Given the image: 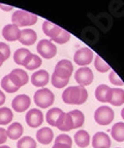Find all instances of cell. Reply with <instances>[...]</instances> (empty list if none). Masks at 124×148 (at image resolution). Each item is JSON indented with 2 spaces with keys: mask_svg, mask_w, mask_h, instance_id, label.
I'll return each mask as SVG.
<instances>
[{
  "mask_svg": "<svg viewBox=\"0 0 124 148\" xmlns=\"http://www.w3.org/2000/svg\"><path fill=\"white\" fill-rule=\"evenodd\" d=\"M88 99V92L84 86H70L62 93V101L67 105H83Z\"/></svg>",
  "mask_w": 124,
  "mask_h": 148,
  "instance_id": "1",
  "label": "cell"
},
{
  "mask_svg": "<svg viewBox=\"0 0 124 148\" xmlns=\"http://www.w3.org/2000/svg\"><path fill=\"white\" fill-rule=\"evenodd\" d=\"M37 22V17L32 12H26V10H18L12 16V23L18 27H25V26H31Z\"/></svg>",
  "mask_w": 124,
  "mask_h": 148,
  "instance_id": "2",
  "label": "cell"
},
{
  "mask_svg": "<svg viewBox=\"0 0 124 148\" xmlns=\"http://www.w3.org/2000/svg\"><path fill=\"white\" fill-rule=\"evenodd\" d=\"M34 103L36 106L40 107L42 109L49 108L50 106H52L54 104L55 96L53 92L48 88H42L38 89L34 93Z\"/></svg>",
  "mask_w": 124,
  "mask_h": 148,
  "instance_id": "3",
  "label": "cell"
},
{
  "mask_svg": "<svg viewBox=\"0 0 124 148\" xmlns=\"http://www.w3.org/2000/svg\"><path fill=\"white\" fill-rule=\"evenodd\" d=\"M115 113L109 106H100L95 110L94 120L99 125H109L114 120Z\"/></svg>",
  "mask_w": 124,
  "mask_h": 148,
  "instance_id": "4",
  "label": "cell"
},
{
  "mask_svg": "<svg viewBox=\"0 0 124 148\" xmlns=\"http://www.w3.org/2000/svg\"><path fill=\"white\" fill-rule=\"evenodd\" d=\"M37 53L46 59H51L57 54V47L49 40H40L37 44Z\"/></svg>",
  "mask_w": 124,
  "mask_h": 148,
  "instance_id": "5",
  "label": "cell"
},
{
  "mask_svg": "<svg viewBox=\"0 0 124 148\" xmlns=\"http://www.w3.org/2000/svg\"><path fill=\"white\" fill-rule=\"evenodd\" d=\"M72 72H74V65H72V62L67 59H62L58 61V63L56 64L53 74L61 78V79L69 80Z\"/></svg>",
  "mask_w": 124,
  "mask_h": 148,
  "instance_id": "6",
  "label": "cell"
},
{
  "mask_svg": "<svg viewBox=\"0 0 124 148\" xmlns=\"http://www.w3.org/2000/svg\"><path fill=\"white\" fill-rule=\"evenodd\" d=\"M74 60L78 65H81V66L88 65L93 60V52L87 47L81 48L74 53Z\"/></svg>",
  "mask_w": 124,
  "mask_h": 148,
  "instance_id": "7",
  "label": "cell"
},
{
  "mask_svg": "<svg viewBox=\"0 0 124 148\" xmlns=\"http://www.w3.org/2000/svg\"><path fill=\"white\" fill-rule=\"evenodd\" d=\"M93 73L89 67H81L74 74V79L80 86H88L93 82Z\"/></svg>",
  "mask_w": 124,
  "mask_h": 148,
  "instance_id": "8",
  "label": "cell"
},
{
  "mask_svg": "<svg viewBox=\"0 0 124 148\" xmlns=\"http://www.w3.org/2000/svg\"><path fill=\"white\" fill-rule=\"evenodd\" d=\"M25 120H26V123L28 124V126L36 128L42 125V123L44 122V115H42V111L38 109H30L26 114Z\"/></svg>",
  "mask_w": 124,
  "mask_h": 148,
  "instance_id": "9",
  "label": "cell"
},
{
  "mask_svg": "<svg viewBox=\"0 0 124 148\" xmlns=\"http://www.w3.org/2000/svg\"><path fill=\"white\" fill-rule=\"evenodd\" d=\"M30 104H31V99L27 94H19L12 99V107L14 111L18 112V113H22L29 109Z\"/></svg>",
  "mask_w": 124,
  "mask_h": 148,
  "instance_id": "10",
  "label": "cell"
},
{
  "mask_svg": "<svg viewBox=\"0 0 124 148\" xmlns=\"http://www.w3.org/2000/svg\"><path fill=\"white\" fill-rule=\"evenodd\" d=\"M113 95V88L106 84H100L95 89V97L100 103H110Z\"/></svg>",
  "mask_w": 124,
  "mask_h": 148,
  "instance_id": "11",
  "label": "cell"
},
{
  "mask_svg": "<svg viewBox=\"0 0 124 148\" xmlns=\"http://www.w3.org/2000/svg\"><path fill=\"white\" fill-rule=\"evenodd\" d=\"M93 148H110L111 147V139L109 135L104 132H97L92 138Z\"/></svg>",
  "mask_w": 124,
  "mask_h": 148,
  "instance_id": "12",
  "label": "cell"
},
{
  "mask_svg": "<svg viewBox=\"0 0 124 148\" xmlns=\"http://www.w3.org/2000/svg\"><path fill=\"white\" fill-rule=\"evenodd\" d=\"M21 34V30L19 29L18 26L14 24H7L5 25L2 29V35L4 40L8 42H16L19 40V37Z\"/></svg>",
  "mask_w": 124,
  "mask_h": 148,
  "instance_id": "13",
  "label": "cell"
},
{
  "mask_svg": "<svg viewBox=\"0 0 124 148\" xmlns=\"http://www.w3.org/2000/svg\"><path fill=\"white\" fill-rule=\"evenodd\" d=\"M50 76L46 69H40L36 73H33L31 76V83L35 87H44L49 83Z\"/></svg>",
  "mask_w": 124,
  "mask_h": 148,
  "instance_id": "14",
  "label": "cell"
},
{
  "mask_svg": "<svg viewBox=\"0 0 124 148\" xmlns=\"http://www.w3.org/2000/svg\"><path fill=\"white\" fill-rule=\"evenodd\" d=\"M56 127L62 132H68L74 130V122H72V118L70 116L69 112L68 113H64L61 115V117L58 120L57 124H56Z\"/></svg>",
  "mask_w": 124,
  "mask_h": 148,
  "instance_id": "15",
  "label": "cell"
},
{
  "mask_svg": "<svg viewBox=\"0 0 124 148\" xmlns=\"http://www.w3.org/2000/svg\"><path fill=\"white\" fill-rule=\"evenodd\" d=\"M31 56H32V53L30 52L29 50L25 49V48H21L14 53V61L19 65L24 66L25 64H27V62L29 61Z\"/></svg>",
  "mask_w": 124,
  "mask_h": 148,
  "instance_id": "16",
  "label": "cell"
},
{
  "mask_svg": "<svg viewBox=\"0 0 124 148\" xmlns=\"http://www.w3.org/2000/svg\"><path fill=\"white\" fill-rule=\"evenodd\" d=\"M37 40L36 32L32 29H24L21 30V34L19 37V42L25 46H31L35 44Z\"/></svg>",
  "mask_w": 124,
  "mask_h": 148,
  "instance_id": "17",
  "label": "cell"
},
{
  "mask_svg": "<svg viewBox=\"0 0 124 148\" xmlns=\"http://www.w3.org/2000/svg\"><path fill=\"white\" fill-rule=\"evenodd\" d=\"M62 30L61 27H59L58 25L54 24V23L50 22V21H44L42 23V31L47 36H49L50 38L54 40L55 37H57L58 34L60 33V31Z\"/></svg>",
  "mask_w": 124,
  "mask_h": 148,
  "instance_id": "18",
  "label": "cell"
},
{
  "mask_svg": "<svg viewBox=\"0 0 124 148\" xmlns=\"http://www.w3.org/2000/svg\"><path fill=\"white\" fill-rule=\"evenodd\" d=\"M36 139L40 144L48 145L54 139V133L50 127H42L36 133Z\"/></svg>",
  "mask_w": 124,
  "mask_h": 148,
  "instance_id": "19",
  "label": "cell"
},
{
  "mask_svg": "<svg viewBox=\"0 0 124 148\" xmlns=\"http://www.w3.org/2000/svg\"><path fill=\"white\" fill-rule=\"evenodd\" d=\"M23 133H24V127L20 122H12L6 130L7 138L12 139V140H18V139L22 138Z\"/></svg>",
  "mask_w": 124,
  "mask_h": 148,
  "instance_id": "20",
  "label": "cell"
},
{
  "mask_svg": "<svg viewBox=\"0 0 124 148\" xmlns=\"http://www.w3.org/2000/svg\"><path fill=\"white\" fill-rule=\"evenodd\" d=\"M74 142L79 146L80 148H85L88 147V145L90 144V136L89 134L86 131L82 130V131H78L74 134Z\"/></svg>",
  "mask_w": 124,
  "mask_h": 148,
  "instance_id": "21",
  "label": "cell"
},
{
  "mask_svg": "<svg viewBox=\"0 0 124 148\" xmlns=\"http://www.w3.org/2000/svg\"><path fill=\"white\" fill-rule=\"evenodd\" d=\"M1 87H2V89H4V91H6L7 93L17 92L18 90L21 88L19 85L16 84L15 81L10 78V75H6V76L2 78V80H1Z\"/></svg>",
  "mask_w": 124,
  "mask_h": 148,
  "instance_id": "22",
  "label": "cell"
},
{
  "mask_svg": "<svg viewBox=\"0 0 124 148\" xmlns=\"http://www.w3.org/2000/svg\"><path fill=\"white\" fill-rule=\"evenodd\" d=\"M72 140L68 135L61 134L55 139L54 146L52 148H72Z\"/></svg>",
  "mask_w": 124,
  "mask_h": 148,
  "instance_id": "23",
  "label": "cell"
},
{
  "mask_svg": "<svg viewBox=\"0 0 124 148\" xmlns=\"http://www.w3.org/2000/svg\"><path fill=\"white\" fill-rule=\"evenodd\" d=\"M63 114V111L59 108H52L50 109L47 113V116H46V119H47V122L52 126H56L58 120L61 117V115Z\"/></svg>",
  "mask_w": 124,
  "mask_h": 148,
  "instance_id": "24",
  "label": "cell"
},
{
  "mask_svg": "<svg viewBox=\"0 0 124 148\" xmlns=\"http://www.w3.org/2000/svg\"><path fill=\"white\" fill-rule=\"evenodd\" d=\"M112 138L116 142H124V122H117L111 130Z\"/></svg>",
  "mask_w": 124,
  "mask_h": 148,
  "instance_id": "25",
  "label": "cell"
},
{
  "mask_svg": "<svg viewBox=\"0 0 124 148\" xmlns=\"http://www.w3.org/2000/svg\"><path fill=\"white\" fill-rule=\"evenodd\" d=\"M112 106L119 107L124 104V90L120 88H113V95L110 101Z\"/></svg>",
  "mask_w": 124,
  "mask_h": 148,
  "instance_id": "26",
  "label": "cell"
},
{
  "mask_svg": "<svg viewBox=\"0 0 124 148\" xmlns=\"http://www.w3.org/2000/svg\"><path fill=\"white\" fill-rule=\"evenodd\" d=\"M14 114L10 108L7 107H1L0 108V125H6L12 121Z\"/></svg>",
  "mask_w": 124,
  "mask_h": 148,
  "instance_id": "27",
  "label": "cell"
},
{
  "mask_svg": "<svg viewBox=\"0 0 124 148\" xmlns=\"http://www.w3.org/2000/svg\"><path fill=\"white\" fill-rule=\"evenodd\" d=\"M69 114L72 118L74 130L83 126V124L85 122V116L82 111H80V110H72V111L69 112Z\"/></svg>",
  "mask_w": 124,
  "mask_h": 148,
  "instance_id": "28",
  "label": "cell"
},
{
  "mask_svg": "<svg viewBox=\"0 0 124 148\" xmlns=\"http://www.w3.org/2000/svg\"><path fill=\"white\" fill-rule=\"evenodd\" d=\"M17 148H36V141L29 136L23 137L18 141Z\"/></svg>",
  "mask_w": 124,
  "mask_h": 148,
  "instance_id": "29",
  "label": "cell"
},
{
  "mask_svg": "<svg viewBox=\"0 0 124 148\" xmlns=\"http://www.w3.org/2000/svg\"><path fill=\"white\" fill-rule=\"evenodd\" d=\"M42 58L40 56H37L35 54H32L31 58L29 59V61L27 62V64H25L24 66L29 71H34L37 67H40L42 65Z\"/></svg>",
  "mask_w": 124,
  "mask_h": 148,
  "instance_id": "30",
  "label": "cell"
},
{
  "mask_svg": "<svg viewBox=\"0 0 124 148\" xmlns=\"http://www.w3.org/2000/svg\"><path fill=\"white\" fill-rule=\"evenodd\" d=\"M94 66L99 73H106V72H108V71H110V65L104 61V60H102V58H100V56H98V55L95 56Z\"/></svg>",
  "mask_w": 124,
  "mask_h": 148,
  "instance_id": "31",
  "label": "cell"
},
{
  "mask_svg": "<svg viewBox=\"0 0 124 148\" xmlns=\"http://www.w3.org/2000/svg\"><path fill=\"white\" fill-rule=\"evenodd\" d=\"M69 38H70L69 33H68L66 30L62 29L61 31H60L59 34H58V36L55 37L54 40H53V42H57V44L62 45V44H66V42L69 40Z\"/></svg>",
  "mask_w": 124,
  "mask_h": 148,
  "instance_id": "32",
  "label": "cell"
},
{
  "mask_svg": "<svg viewBox=\"0 0 124 148\" xmlns=\"http://www.w3.org/2000/svg\"><path fill=\"white\" fill-rule=\"evenodd\" d=\"M51 82H52V85H53V86L56 87V88H63V87H65L67 84H68L69 80L61 79V78H59V77H57L56 75L53 74L52 80H51Z\"/></svg>",
  "mask_w": 124,
  "mask_h": 148,
  "instance_id": "33",
  "label": "cell"
},
{
  "mask_svg": "<svg viewBox=\"0 0 124 148\" xmlns=\"http://www.w3.org/2000/svg\"><path fill=\"white\" fill-rule=\"evenodd\" d=\"M109 79H110V82H111L112 84L117 85V86H123L124 85L123 81L120 79L119 77L117 76V74L114 72V71H112V73H110Z\"/></svg>",
  "mask_w": 124,
  "mask_h": 148,
  "instance_id": "34",
  "label": "cell"
},
{
  "mask_svg": "<svg viewBox=\"0 0 124 148\" xmlns=\"http://www.w3.org/2000/svg\"><path fill=\"white\" fill-rule=\"evenodd\" d=\"M0 53L2 54V56L4 57L5 60L8 59V57L10 56V49L7 45L4 42H0Z\"/></svg>",
  "mask_w": 124,
  "mask_h": 148,
  "instance_id": "35",
  "label": "cell"
},
{
  "mask_svg": "<svg viewBox=\"0 0 124 148\" xmlns=\"http://www.w3.org/2000/svg\"><path fill=\"white\" fill-rule=\"evenodd\" d=\"M7 141V134H6V130L0 127V145L4 144Z\"/></svg>",
  "mask_w": 124,
  "mask_h": 148,
  "instance_id": "36",
  "label": "cell"
},
{
  "mask_svg": "<svg viewBox=\"0 0 124 148\" xmlns=\"http://www.w3.org/2000/svg\"><path fill=\"white\" fill-rule=\"evenodd\" d=\"M5 101H6V96H5L4 92L0 90V106H2L5 103Z\"/></svg>",
  "mask_w": 124,
  "mask_h": 148,
  "instance_id": "37",
  "label": "cell"
},
{
  "mask_svg": "<svg viewBox=\"0 0 124 148\" xmlns=\"http://www.w3.org/2000/svg\"><path fill=\"white\" fill-rule=\"evenodd\" d=\"M0 8L2 10H5V12H10V10H12V6H8V5H4V4H0Z\"/></svg>",
  "mask_w": 124,
  "mask_h": 148,
  "instance_id": "38",
  "label": "cell"
},
{
  "mask_svg": "<svg viewBox=\"0 0 124 148\" xmlns=\"http://www.w3.org/2000/svg\"><path fill=\"white\" fill-rule=\"evenodd\" d=\"M5 61V59H4V57L2 56V54L0 53V67H1V65L3 64V62Z\"/></svg>",
  "mask_w": 124,
  "mask_h": 148,
  "instance_id": "39",
  "label": "cell"
},
{
  "mask_svg": "<svg viewBox=\"0 0 124 148\" xmlns=\"http://www.w3.org/2000/svg\"><path fill=\"white\" fill-rule=\"evenodd\" d=\"M0 148H10V147L7 145H0Z\"/></svg>",
  "mask_w": 124,
  "mask_h": 148,
  "instance_id": "40",
  "label": "cell"
},
{
  "mask_svg": "<svg viewBox=\"0 0 124 148\" xmlns=\"http://www.w3.org/2000/svg\"><path fill=\"white\" fill-rule=\"evenodd\" d=\"M121 116H122V118L124 119V108L122 109V111H121Z\"/></svg>",
  "mask_w": 124,
  "mask_h": 148,
  "instance_id": "41",
  "label": "cell"
}]
</instances>
